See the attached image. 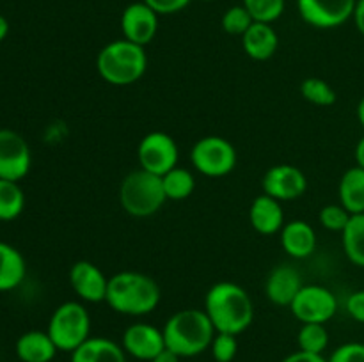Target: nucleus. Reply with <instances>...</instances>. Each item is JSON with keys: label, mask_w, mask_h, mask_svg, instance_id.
Instances as JSON below:
<instances>
[{"label": "nucleus", "mask_w": 364, "mask_h": 362, "mask_svg": "<svg viewBox=\"0 0 364 362\" xmlns=\"http://www.w3.org/2000/svg\"><path fill=\"white\" fill-rule=\"evenodd\" d=\"M137 158L141 169L156 174V176H164L171 169L178 167L180 151H178L176 141L169 133L151 131L139 142Z\"/></svg>", "instance_id": "8"}, {"label": "nucleus", "mask_w": 364, "mask_h": 362, "mask_svg": "<svg viewBox=\"0 0 364 362\" xmlns=\"http://www.w3.org/2000/svg\"><path fill=\"white\" fill-rule=\"evenodd\" d=\"M160 286L141 272H119L109 279L105 302L112 311L127 316H144L160 304Z\"/></svg>", "instance_id": "3"}, {"label": "nucleus", "mask_w": 364, "mask_h": 362, "mask_svg": "<svg viewBox=\"0 0 364 362\" xmlns=\"http://www.w3.org/2000/svg\"><path fill=\"white\" fill-rule=\"evenodd\" d=\"M249 220L259 234L279 233L284 226V212L281 208V201L267 194L258 195L249 209Z\"/></svg>", "instance_id": "18"}, {"label": "nucleus", "mask_w": 364, "mask_h": 362, "mask_svg": "<svg viewBox=\"0 0 364 362\" xmlns=\"http://www.w3.org/2000/svg\"><path fill=\"white\" fill-rule=\"evenodd\" d=\"M237 149L228 138L219 135L203 137L192 146L191 162L198 172L208 177H223L237 165Z\"/></svg>", "instance_id": "7"}, {"label": "nucleus", "mask_w": 364, "mask_h": 362, "mask_svg": "<svg viewBox=\"0 0 364 362\" xmlns=\"http://www.w3.org/2000/svg\"><path fill=\"white\" fill-rule=\"evenodd\" d=\"M297 344L299 350L323 355L329 344V332L326 329V323H302L297 334Z\"/></svg>", "instance_id": "27"}, {"label": "nucleus", "mask_w": 364, "mask_h": 362, "mask_svg": "<svg viewBox=\"0 0 364 362\" xmlns=\"http://www.w3.org/2000/svg\"><path fill=\"white\" fill-rule=\"evenodd\" d=\"M59 351H75L91 334V316L80 302H64L52 312L46 329Z\"/></svg>", "instance_id": "6"}, {"label": "nucleus", "mask_w": 364, "mask_h": 362, "mask_svg": "<svg viewBox=\"0 0 364 362\" xmlns=\"http://www.w3.org/2000/svg\"><path fill=\"white\" fill-rule=\"evenodd\" d=\"M121 32L128 41L146 46L159 32V14L146 2L130 4L121 14Z\"/></svg>", "instance_id": "13"}, {"label": "nucleus", "mask_w": 364, "mask_h": 362, "mask_svg": "<svg viewBox=\"0 0 364 362\" xmlns=\"http://www.w3.org/2000/svg\"><path fill=\"white\" fill-rule=\"evenodd\" d=\"M96 70L100 77L110 85H132L144 77L148 70V55L144 46L128 39L110 41L100 50L96 57Z\"/></svg>", "instance_id": "4"}, {"label": "nucleus", "mask_w": 364, "mask_h": 362, "mask_svg": "<svg viewBox=\"0 0 364 362\" xmlns=\"http://www.w3.org/2000/svg\"><path fill=\"white\" fill-rule=\"evenodd\" d=\"M242 4L247 7L252 20L263 23H272L284 11V0H242Z\"/></svg>", "instance_id": "30"}, {"label": "nucleus", "mask_w": 364, "mask_h": 362, "mask_svg": "<svg viewBox=\"0 0 364 362\" xmlns=\"http://www.w3.org/2000/svg\"><path fill=\"white\" fill-rule=\"evenodd\" d=\"M180 358H181L180 355L174 353L173 350H169V348H164V350L160 351V353L156 355L151 362H180Z\"/></svg>", "instance_id": "38"}, {"label": "nucleus", "mask_w": 364, "mask_h": 362, "mask_svg": "<svg viewBox=\"0 0 364 362\" xmlns=\"http://www.w3.org/2000/svg\"><path fill=\"white\" fill-rule=\"evenodd\" d=\"M350 216L352 213H348L341 204H327L320 209L318 222L322 224L326 229L334 231V233H343Z\"/></svg>", "instance_id": "31"}, {"label": "nucleus", "mask_w": 364, "mask_h": 362, "mask_svg": "<svg viewBox=\"0 0 364 362\" xmlns=\"http://www.w3.org/2000/svg\"><path fill=\"white\" fill-rule=\"evenodd\" d=\"M166 348L185 357H196L212 346L217 330L205 309H181L174 312L162 329Z\"/></svg>", "instance_id": "2"}, {"label": "nucleus", "mask_w": 364, "mask_h": 362, "mask_svg": "<svg viewBox=\"0 0 364 362\" xmlns=\"http://www.w3.org/2000/svg\"><path fill=\"white\" fill-rule=\"evenodd\" d=\"M281 233V245L284 252L295 259H304L315 252L316 233L306 220H291L284 224Z\"/></svg>", "instance_id": "17"}, {"label": "nucleus", "mask_w": 364, "mask_h": 362, "mask_svg": "<svg viewBox=\"0 0 364 362\" xmlns=\"http://www.w3.org/2000/svg\"><path fill=\"white\" fill-rule=\"evenodd\" d=\"M354 23L355 27H358L359 34L364 38V0H358V4H355V11H354Z\"/></svg>", "instance_id": "37"}, {"label": "nucleus", "mask_w": 364, "mask_h": 362, "mask_svg": "<svg viewBox=\"0 0 364 362\" xmlns=\"http://www.w3.org/2000/svg\"><path fill=\"white\" fill-rule=\"evenodd\" d=\"M205 312L217 332H245L255 319V304L247 291L233 280L213 284L205 297Z\"/></svg>", "instance_id": "1"}, {"label": "nucleus", "mask_w": 364, "mask_h": 362, "mask_svg": "<svg viewBox=\"0 0 364 362\" xmlns=\"http://www.w3.org/2000/svg\"><path fill=\"white\" fill-rule=\"evenodd\" d=\"M358 119H359V123H361V126L364 128V96L358 105Z\"/></svg>", "instance_id": "41"}, {"label": "nucleus", "mask_w": 364, "mask_h": 362, "mask_svg": "<svg viewBox=\"0 0 364 362\" xmlns=\"http://www.w3.org/2000/svg\"><path fill=\"white\" fill-rule=\"evenodd\" d=\"M25 208V194L18 181L0 180V220L18 219Z\"/></svg>", "instance_id": "26"}, {"label": "nucleus", "mask_w": 364, "mask_h": 362, "mask_svg": "<svg viewBox=\"0 0 364 362\" xmlns=\"http://www.w3.org/2000/svg\"><path fill=\"white\" fill-rule=\"evenodd\" d=\"M301 94L306 102L313 103L318 106H331L336 103V91L329 82L318 77H309L302 80L301 84Z\"/></svg>", "instance_id": "28"}, {"label": "nucleus", "mask_w": 364, "mask_h": 362, "mask_svg": "<svg viewBox=\"0 0 364 362\" xmlns=\"http://www.w3.org/2000/svg\"><path fill=\"white\" fill-rule=\"evenodd\" d=\"M358 0H297L302 20L315 28H336L354 16Z\"/></svg>", "instance_id": "10"}, {"label": "nucleus", "mask_w": 364, "mask_h": 362, "mask_svg": "<svg viewBox=\"0 0 364 362\" xmlns=\"http://www.w3.org/2000/svg\"><path fill=\"white\" fill-rule=\"evenodd\" d=\"M71 362H127V351L112 339L89 337L71 351Z\"/></svg>", "instance_id": "20"}, {"label": "nucleus", "mask_w": 364, "mask_h": 362, "mask_svg": "<svg viewBox=\"0 0 364 362\" xmlns=\"http://www.w3.org/2000/svg\"><path fill=\"white\" fill-rule=\"evenodd\" d=\"M340 204L348 213H364V169L355 165L343 172L338 187Z\"/></svg>", "instance_id": "23"}, {"label": "nucleus", "mask_w": 364, "mask_h": 362, "mask_svg": "<svg viewBox=\"0 0 364 362\" xmlns=\"http://www.w3.org/2000/svg\"><path fill=\"white\" fill-rule=\"evenodd\" d=\"M242 46L252 60H269L279 46V38L270 23L255 21L242 35Z\"/></svg>", "instance_id": "19"}, {"label": "nucleus", "mask_w": 364, "mask_h": 362, "mask_svg": "<svg viewBox=\"0 0 364 362\" xmlns=\"http://www.w3.org/2000/svg\"><path fill=\"white\" fill-rule=\"evenodd\" d=\"M327 362H364L363 343H345L331 353Z\"/></svg>", "instance_id": "33"}, {"label": "nucleus", "mask_w": 364, "mask_h": 362, "mask_svg": "<svg viewBox=\"0 0 364 362\" xmlns=\"http://www.w3.org/2000/svg\"><path fill=\"white\" fill-rule=\"evenodd\" d=\"M27 275L25 258L16 247L0 241V291H11L20 286Z\"/></svg>", "instance_id": "22"}, {"label": "nucleus", "mask_w": 364, "mask_h": 362, "mask_svg": "<svg viewBox=\"0 0 364 362\" xmlns=\"http://www.w3.org/2000/svg\"><path fill=\"white\" fill-rule=\"evenodd\" d=\"M343 251L354 265L364 268V213L350 216L347 227L341 233Z\"/></svg>", "instance_id": "24"}, {"label": "nucleus", "mask_w": 364, "mask_h": 362, "mask_svg": "<svg viewBox=\"0 0 364 362\" xmlns=\"http://www.w3.org/2000/svg\"><path fill=\"white\" fill-rule=\"evenodd\" d=\"M57 346L43 330H28L16 341V355L21 362H52Z\"/></svg>", "instance_id": "21"}, {"label": "nucleus", "mask_w": 364, "mask_h": 362, "mask_svg": "<svg viewBox=\"0 0 364 362\" xmlns=\"http://www.w3.org/2000/svg\"><path fill=\"white\" fill-rule=\"evenodd\" d=\"M301 272L290 265H279L269 273L265 283V295L272 304L290 307L299 291L302 290Z\"/></svg>", "instance_id": "16"}, {"label": "nucleus", "mask_w": 364, "mask_h": 362, "mask_svg": "<svg viewBox=\"0 0 364 362\" xmlns=\"http://www.w3.org/2000/svg\"><path fill=\"white\" fill-rule=\"evenodd\" d=\"M290 311L301 323H327L336 314L338 298L326 286L309 284L299 291Z\"/></svg>", "instance_id": "9"}, {"label": "nucleus", "mask_w": 364, "mask_h": 362, "mask_svg": "<svg viewBox=\"0 0 364 362\" xmlns=\"http://www.w3.org/2000/svg\"><path fill=\"white\" fill-rule=\"evenodd\" d=\"M354 155H355V165L363 167V169H364V135L361 138H359L358 146H355Z\"/></svg>", "instance_id": "39"}, {"label": "nucleus", "mask_w": 364, "mask_h": 362, "mask_svg": "<svg viewBox=\"0 0 364 362\" xmlns=\"http://www.w3.org/2000/svg\"><path fill=\"white\" fill-rule=\"evenodd\" d=\"M345 307H347L350 318H354L359 323H364V290H358L348 295Z\"/></svg>", "instance_id": "35"}, {"label": "nucleus", "mask_w": 364, "mask_h": 362, "mask_svg": "<svg viewBox=\"0 0 364 362\" xmlns=\"http://www.w3.org/2000/svg\"><path fill=\"white\" fill-rule=\"evenodd\" d=\"M281 362H327V358L323 355L318 353H308V351H295V353H290L288 357H284Z\"/></svg>", "instance_id": "36"}, {"label": "nucleus", "mask_w": 364, "mask_h": 362, "mask_svg": "<svg viewBox=\"0 0 364 362\" xmlns=\"http://www.w3.org/2000/svg\"><path fill=\"white\" fill-rule=\"evenodd\" d=\"M238 336L235 334H226V332H217L215 337L212 341V350L213 358L217 362H231L238 353Z\"/></svg>", "instance_id": "32"}, {"label": "nucleus", "mask_w": 364, "mask_h": 362, "mask_svg": "<svg viewBox=\"0 0 364 362\" xmlns=\"http://www.w3.org/2000/svg\"><path fill=\"white\" fill-rule=\"evenodd\" d=\"M70 286L84 302H105L109 277L91 261H77L70 268Z\"/></svg>", "instance_id": "15"}, {"label": "nucleus", "mask_w": 364, "mask_h": 362, "mask_svg": "<svg viewBox=\"0 0 364 362\" xmlns=\"http://www.w3.org/2000/svg\"><path fill=\"white\" fill-rule=\"evenodd\" d=\"M32 155L27 141L18 131L0 130V180L20 181L31 170Z\"/></svg>", "instance_id": "11"}, {"label": "nucleus", "mask_w": 364, "mask_h": 362, "mask_svg": "<svg viewBox=\"0 0 364 362\" xmlns=\"http://www.w3.org/2000/svg\"><path fill=\"white\" fill-rule=\"evenodd\" d=\"M148 4L156 14H174L183 11L192 0H142Z\"/></svg>", "instance_id": "34"}, {"label": "nucleus", "mask_w": 364, "mask_h": 362, "mask_svg": "<svg viewBox=\"0 0 364 362\" xmlns=\"http://www.w3.org/2000/svg\"><path fill=\"white\" fill-rule=\"evenodd\" d=\"M203 2H212V0H203Z\"/></svg>", "instance_id": "42"}, {"label": "nucleus", "mask_w": 364, "mask_h": 362, "mask_svg": "<svg viewBox=\"0 0 364 362\" xmlns=\"http://www.w3.org/2000/svg\"><path fill=\"white\" fill-rule=\"evenodd\" d=\"M121 346L124 348L127 355L139 361L151 362L166 348V339L162 330L156 327L149 323H134L123 332Z\"/></svg>", "instance_id": "14"}, {"label": "nucleus", "mask_w": 364, "mask_h": 362, "mask_svg": "<svg viewBox=\"0 0 364 362\" xmlns=\"http://www.w3.org/2000/svg\"><path fill=\"white\" fill-rule=\"evenodd\" d=\"M263 194L277 199V201H294L308 190V180L299 167L290 163L270 167L262 181Z\"/></svg>", "instance_id": "12"}, {"label": "nucleus", "mask_w": 364, "mask_h": 362, "mask_svg": "<svg viewBox=\"0 0 364 362\" xmlns=\"http://www.w3.org/2000/svg\"><path fill=\"white\" fill-rule=\"evenodd\" d=\"M162 185L167 201H183V199L191 197L192 192L196 190V177L191 170L178 165L164 174Z\"/></svg>", "instance_id": "25"}, {"label": "nucleus", "mask_w": 364, "mask_h": 362, "mask_svg": "<svg viewBox=\"0 0 364 362\" xmlns=\"http://www.w3.org/2000/svg\"><path fill=\"white\" fill-rule=\"evenodd\" d=\"M7 34H9V21L6 20V16L0 14V43L7 38Z\"/></svg>", "instance_id": "40"}, {"label": "nucleus", "mask_w": 364, "mask_h": 362, "mask_svg": "<svg viewBox=\"0 0 364 362\" xmlns=\"http://www.w3.org/2000/svg\"><path fill=\"white\" fill-rule=\"evenodd\" d=\"M255 23L251 13L247 11V7L242 4V6H233L223 14V20H220V25H223L224 32L231 35H244L247 32V28Z\"/></svg>", "instance_id": "29"}, {"label": "nucleus", "mask_w": 364, "mask_h": 362, "mask_svg": "<svg viewBox=\"0 0 364 362\" xmlns=\"http://www.w3.org/2000/svg\"><path fill=\"white\" fill-rule=\"evenodd\" d=\"M166 201L162 176L148 172L141 167L128 172L119 185L121 208L137 219L155 215Z\"/></svg>", "instance_id": "5"}]
</instances>
